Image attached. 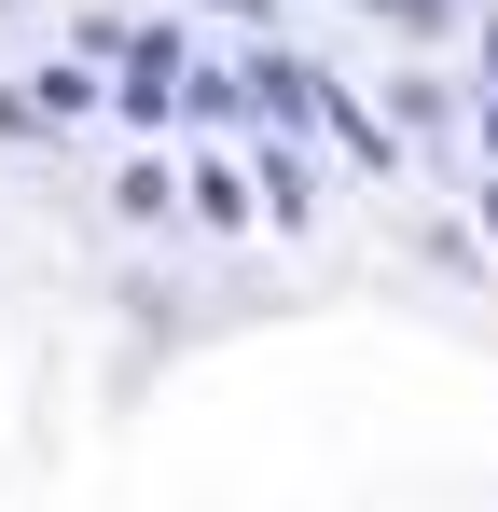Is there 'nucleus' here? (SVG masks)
<instances>
[{
	"mask_svg": "<svg viewBox=\"0 0 498 512\" xmlns=\"http://www.w3.org/2000/svg\"><path fill=\"white\" fill-rule=\"evenodd\" d=\"M485 236H498V194H485Z\"/></svg>",
	"mask_w": 498,
	"mask_h": 512,
	"instance_id": "12",
	"label": "nucleus"
},
{
	"mask_svg": "<svg viewBox=\"0 0 498 512\" xmlns=\"http://www.w3.org/2000/svg\"><path fill=\"white\" fill-rule=\"evenodd\" d=\"M319 56H291V42H263V56H249V139H319ZM236 139V153H249Z\"/></svg>",
	"mask_w": 498,
	"mask_h": 512,
	"instance_id": "2",
	"label": "nucleus"
},
{
	"mask_svg": "<svg viewBox=\"0 0 498 512\" xmlns=\"http://www.w3.org/2000/svg\"><path fill=\"white\" fill-rule=\"evenodd\" d=\"M194 208H208V236H249V180L236 167H194Z\"/></svg>",
	"mask_w": 498,
	"mask_h": 512,
	"instance_id": "8",
	"label": "nucleus"
},
{
	"mask_svg": "<svg viewBox=\"0 0 498 512\" xmlns=\"http://www.w3.org/2000/svg\"><path fill=\"white\" fill-rule=\"evenodd\" d=\"M471 139H485V167H498V97H471Z\"/></svg>",
	"mask_w": 498,
	"mask_h": 512,
	"instance_id": "10",
	"label": "nucleus"
},
{
	"mask_svg": "<svg viewBox=\"0 0 498 512\" xmlns=\"http://www.w3.org/2000/svg\"><path fill=\"white\" fill-rule=\"evenodd\" d=\"M83 56H111V111L139 125V139H166L180 125V84H194V28L180 14H83Z\"/></svg>",
	"mask_w": 498,
	"mask_h": 512,
	"instance_id": "1",
	"label": "nucleus"
},
{
	"mask_svg": "<svg viewBox=\"0 0 498 512\" xmlns=\"http://www.w3.org/2000/svg\"><path fill=\"white\" fill-rule=\"evenodd\" d=\"M166 208H180V167L166 153H125L111 167V222H166Z\"/></svg>",
	"mask_w": 498,
	"mask_h": 512,
	"instance_id": "5",
	"label": "nucleus"
},
{
	"mask_svg": "<svg viewBox=\"0 0 498 512\" xmlns=\"http://www.w3.org/2000/svg\"><path fill=\"white\" fill-rule=\"evenodd\" d=\"M346 14H374V28H402V42H457V28H485L471 0H346Z\"/></svg>",
	"mask_w": 498,
	"mask_h": 512,
	"instance_id": "6",
	"label": "nucleus"
},
{
	"mask_svg": "<svg viewBox=\"0 0 498 512\" xmlns=\"http://www.w3.org/2000/svg\"><path fill=\"white\" fill-rule=\"evenodd\" d=\"M249 167H263V208H277L291 236L319 222V180H305V139H249Z\"/></svg>",
	"mask_w": 498,
	"mask_h": 512,
	"instance_id": "4",
	"label": "nucleus"
},
{
	"mask_svg": "<svg viewBox=\"0 0 498 512\" xmlns=\"http://www.w3.org/2000/svg\"><path fill=\"white\" fill-rule=\"evenodd\" d=\"M319 153H332V167H360V180H388V167H402V111L319 84Z\"/></svg>",
	"mask_w": 498,
	"mask_h": 512,
	"instance_id": "3",
	"label": "nucleus"
},
{
	"mask_svg": "<svg viewBox=\"0 0 498 512\" xmlns=\"http://www.w3.org/2000/svg\"><path fill=\"white\" fill-rule=\"evenodd\" d=\"M0 153H56V111H42V84H0Z\"/></svg>",
	"mask_w": 498,
	"mask_h": 512,
	"instance_id": "7",
	"label": "nucleus"
},
{
	"mask_svg": "<svg viewBox=\"0 0 498 512\" xmlns=\"http://www.w3.org/2000/svg\"><path fill=\"white\" fill-rule=\"evenodd\" d=\"M471 42H485V84H498V14H485V28H471Z\"/></svg>",
	"mask_w": 498,
	"mask_h": 512,
	"instance_id": "11",
	"label": "nucleus"
},
{
	"mask_svg": "<svg viewBox=\"0 0 498 512\" xmlns=\"http://www.w3.org/2000/svg\"><path fill=\"white\" fill-rule=\"evenodd\" d=\"M208 14H236L249 42H277V14H291V0H208Z\"/></svg>",
	"mask_w": 498,
	"mask_h": 512,
	"instance_id": "9",
	"label": "nucleus"
}]
</instances>
